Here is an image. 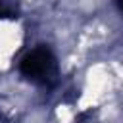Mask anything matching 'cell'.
<instances>
[{"label":"cell","mask_w":123,"mask_h":123,"mask_svg":"<svg viewBox=\"0 0 123 123\" xmlns=\"http://www.w3.org/2000/svg\"><path fill=\"white\" fill-rule=\"evenodd\" d=\"M117 4H119V8L123 10V0H117Z\"/></svg>","instance_id":"2"},{"label":"cell","mask_w":123,"mask_h":123,"mask_svg":"<svg viewBox=\"0 0 123 123\" xmlns=\"http://www.w3.org/2000/svg\"><path fill=\"white\" fill-rule=\"evenodd\" d=\"M19 71L27 79L46 85L56 77V58L46 46H38L21 60Z\"/></svg>","instance_id":"1"}]
</instances>
